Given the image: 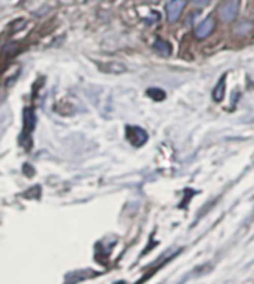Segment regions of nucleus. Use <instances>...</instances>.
I'll use <instances>...</instances> for the list:
<instances>
[{
  "label": "nucleus",
  "mask_w": 254,
  "mask_h": 284,
  "mask_svg": "<svg viewBox=\"0 0 254 284\" xmlns=\"http://www.w3.org/2000/svg\"><path fill=\"white\" fill-rule=\"evenodd\" d=\"M36 124V116L31 109H25L24 110V133L30 134V131L35 128Z\"/></svg>",
  "instance_id": "5"
},
{
  "label": "nucleus",
  "mask_w": 254,
  "mask_h": 284,
  "mask_svg": "<svg viewBox=\"0 0 254 284\" xmlns=\"http://www.w3.org/2000/svg\"><path fill=\"white\" fill-rule=\"evenodd\" d=\"M211 0H194V3H195L196 6H199V8H202V6H207L208 3H210Z\"/></svg>",
  "instance_id": "10"
},
{
  "label": "nucleus",
  "mask_w": 254,
  "mask_h": 284,
  "mask_svg": "<svg viewBox=\"0 0 254 284\" xmlns=\"http://www.w3.org/2000/svg\"><path fill=\"white\" fill-rule=\"evenodd\" d=\"M186 8V0H171L167 5V17L170 22H176L180 18L183 9Z\"/></svg>",
  "instance_id": "2"
},
{
  "label": "nucleus",
  "mask_w": 254,
  "mask_h": 284,
  "mask_svg": "<svg viewBox=\"0 0 254 284\" xmlns=\"http://www.w3.org/2000/svg\"><path fill=\"white\" fill-rule=\"evenodd\" d=\"M215 29V19L213 17H208L207 19H204L202 22H199L195 29V36L198 39H205L208 38Z\"/></svg>",
  "instance_id": "3"
},
{
  "label": "nucleus",
  "mask_w": 254,
  "mask_h": 284,
  "mask_svg": "<svg viewBox=\"0 0 254 284\" xmlns=\"http://www.w3.org/2000/svg\"><path fill=\"white\" fill-rule=\"evenodd\" d=\"M153 49L164 57H168L171 54V45L164 39H157L156 42L153 43Z\"/></svg>",
  "instance_id": "6"
},
{
  "label": "nucleus",
  "mask_w": 254,
  "mask_h": 284,
  "mask_svg": "<svg viewBox=\"0 0 254 284\" xmlns=\"http://www.w3.org/2000/svg\"><path fill=\"white\" fill-rule=\"evenodd\" d=\"M126 137L134 146H143L147 141V133L138 127H128L126 128Z\"/></svg>",
  "instance_id": "4"
},
{
  "label": "nucleus",
  "mask_w": 254,
  "mask_h": 284,
  "mask_svg": "<svg viewBox=\"0 0 254 284\" xmlns=\"http://www.w3.org/2000/svg\"><path fill=\"white\" fill-rule=\"evenodd\" d=\"M239 0H226L218 9V18L223 22H232L238 17Z\"/></svg>",
  "instance_id": "1"
},
{
  "label": "nucleus",
  "mask_w": 254,
  "mask_h": 284,
  "mask_svg": "<svg viewBox=\"0 0 254 284\" xmlns=\"http://www.w3.org/2000/svg\"><path fill=\"white\" fill-rule=\"evenodd\" d=\"M147 94L150 95L153 100H164V98H165V93L161 91V90H157V88H152V90H149Z\"/></svg>",
  "instance_id": "9"
},
{
  "label": "nucleus",
  "mask_w": 254,
  "mask_h": 284,
  "mask_svg": "<svg viewBox=\"0 0 254 284\" xmlns=\"http://www.w3.org/2000/svg\"><path fill=\"white\" fill-rule=\"evenodd\" d=\"M213 97H214L215 101H220V100H223V97H225V76L221 77V80L217 83V87H215L214 93H213Z\"/></svg>",
  "instance_id": "8"
},
{
  "label": "nucleus",
  "mask_w": 254,
  "mask_h": 284,
  "mask_svg": "<svg viewBox=\"0 0 254 284\" xmlns=\"http://www.w3.org/2000/svg\"><path fill=\"white\" fill-rule=\"evenodd\" d=\"M253 30V24L250 22V21H242V22H239L238 25H235V35H238V36H245V35H248L250 32Z\"/></svg>",
  "instance_id": "7"
}]
</instances>
